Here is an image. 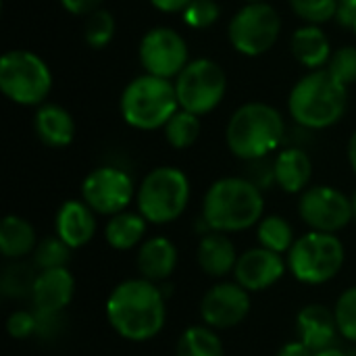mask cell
<instances>
[{"mask_svg":"<svg viewBox=\"0 0 356 356\" xmlns=\"http://www.w3.org/2000/svg\"><path fill=\"white\" fill-rule=\"evenodd\" d=\"M165 319V294L144 277L117 284L106 298V321L123 340L148 342L163 332Z\"/></svg>","mask_w":356,"mask_h":356,"instance_id":"obj_1","label":"cell"},{"mask_svg":"<svg viewBox=\"0 0 356 356\" xmlns=\"http://www.w3.org/2000/svg\"><path fill=\"white\" fill-rule=\"evenodd\" d=\"M263 211V192L248 177H221L202 198V221L219 234H238L259 225Z\"/></svg>","mask_w":356,"mask_h":356,"instance_id":"obj_2","label":"cell"},{"mask_svg":"<svg viewBox=\"0 0 356 356\" xmlns=\"http://www.w3.org/2000/svg\"><path fill=\"white\" fill-rule=\"evenodd\" d=\"M346 108L348 88L327 69L309 71L288 96V111L305 129H327L344 117Z\"/></svg>","mask_w":356,"mask_h":356,"instance_id":"obj_3","label":"cell"},{"mask_svg":"<svg viewBox=\"0 0 356 356\" xmlns=\"http://www.w3.org/2000/svg\"><path fill=\"white\" fill-rule=\"evenodd\" d=\"M286 134L282 113L267 102H246L227 121L225 142L234 156L261 161L280 148Z\"/></svg>","mask_w":356,"mask_h":356,"instance_id":"obj_4","label":"cell"},{"mask_svg":"<svg viewBox=\"0 0 356 356\" xmlns=\"http://www.w3.org/2000/svg\"><path fill=\"white\" fill-rule=\"evenodd\" d=\"M119 111L125 123L134 129H163L179 111L175 86L171 79L144 73L125 86L119 100Z\"/></svg>","mask_w":356,"mask_h":356,"instance_id":"obj_5","label":"cell"},{"mask_svg":"<svg viewBox=\"0 0 356 356\" xmlns=\"http://www.w3.org/2000/svg\"><path fill=\"white\" fill-rule=\"evenodd\" d=\"M190 179L177 167H156L136 192L138 213L154 225H165L184 215L190 202Z\"/></svg>","mask_w":356,"mask_h":356,"instance_id":"obj_6","label":"cell"},{"mask_svg":"<svg viewBox=\"0 0 356 356\" xmlns=\"http://www.w3.org/2000/svg\"><path fill=\"white\" fill-rule=\"evenodd\" d=\"M288 271L307 286H321L332 282L344 265V244L336 234L307 232L296 238L288 257Z\"/></svg>","mask_w":356,"mask_h":356,"instance_id":"obj_7","label":"cell"},{"mask_svg":"<svg viewBox=\"0 0 356 356\" xmlns=\"http://www.w3.org/2000/svg\"><path fill=\"white\" fill-rule=\"evenodd\" d=\"M0 90L15 104L42 106L52 90V71L29 50H8L0 58Z\"/></svg>","mask_w":356,"mask_h":356,"instance_id":"obj_8","label":"cell"},{"mask_svg":"<svg viewBox=\"0 0 356 356\" xmlns=\"http://www.w3.org/2000/svg\"><path fill=\"white\" fill-rule=\"evenodd\" d=\"M179 108L198 117L215 111L227 92V75L213 58H194L173 81Z\"/></svg>","mask_w":356,"mask_h":356,"instance_id":"obj_9","label":"cell"},{"mask_svg":"<svg viewBox=\"0 0 356 356\" xmlns=\"http://www.w3.org/2000/svg\"><path fill=\"white\" fill-rule=\"evenodd\" d=\"M282 33V17L269 2L244 4L229 21V42L244 56L269 52Z\"/></svg>","mask_w":356,"mask_h":356,"instance_id":"obj_10","label":"cell"},{"mask_svg":"<svg viewBox=\"0 0 356 356\" xmlns=\"http://www.w3.org/2000/svg\"><path fill=\"white\" fill-rule=\"evenodd\" d=\"M136 192L138 190L134 188L131 175L113 165L92 169L81 184V200L96 215L104 217L127 211V207L136 198Z\"/></svg>","mask_w":356,"mask_h":356,"instance_id":"obj_11","label":"cell"},{"mask_svg":"<svg viewBox=\"0 0 356 356\" xmlns=\"http://www.w3.org/2000/svg\"><path fill=\"white\" fill-rule=\"evenodd\" d=\"M138 58L144 73L175 79L190 63L188 42L171 27H152L140 40Z\"/></svg>","mask_w":356,"mask_h":356,"instance_id":"obj_12","label":"cell"},{"mask_svg":"<svg viewBox=\"0 0 356 356\" xmlns=\"http://www.w3.org/2000/svg\"><path fill=\"white\" fill-rule=\"evenodd\" d=\"M298 215L311 232L336 234L353 221V202L338 188L311 186L300 194Z\"/></svg>","mask_w":356,"mask_h":356,"instance_id":"obj_13","label":"cell"},{"mask_svg":"<svg viewBox=\"0 0 356 356\" xmlns=\"http://www.w3.org/2000/svg\"><path fill=\"white\" fill-rule=\"evenodd\" d=\"M250 313V292L238 282H221L213 286L200 300V317L213 330H229L240 325Z\"/></svg>","mask_w":356,"mask_h":356,"instance_id":"obj_14","label":"cell"},{"mask_svg":"<svg viewBox=\"0 0 356 356\" xmlns=\"http://www.w3.org/2000/svg\"><path fill=\"white\" fill-rule=\"evenodd\" d=\"M286 271H288V263L284 261L282 254L271 252L263 246H257L240 254L234 275H236V282L244 290L263 292L275 286L284 277Z\"/></svg>","mask_w":356,"mask_h":356,"instance_id":"obj_15","label":"cell"},{"mask_svg":"<svg viewBox=\"0 0 356 356\" xmlns=\"http://www.w3.org/2000/svg\"><path fill=\"white\" fill-rule=\"evenodd\" d=\"M73 294H75V280L67 267L38 271L33 292H31L35 311L63 313L71 305Z\"/></svg>","mask_w":356,"mask_h":356,"instance_id":"obj_16","label":"cell"},{"mask_svg":"<svg viewBox=\"0 0 356 356\" xmlns=\"http://www.w3.org/2000/svg\"><path fill=\"white\" fill-rule=\"evenodd\" d=\"M56 236L71 248H83L96 234V213L83 200H67L56 213Z\"/></svg>","mask_w":356,"mask_h":356,"instance_id":"obj_17","label":"cell"},{"mask_svg":"<svg viewBox=\"0 0 356 356\" xmlns=\"http://www.w3.org/2000/svg\"><path fill=\"white\" fill-rule=\"evenodd\" d=\"M296 325L300 342H305L313 353L332 348L336 336L340 334L334 311H330L323 305L305 307L296 317Z\"/></svg>","mask_w":356,"mask_h":356,"instance_id":"obj_18","label":"cell"},{"mask_svg":"<svg viewBox=\"0 0 356 356\" xmlns=\"http://www.w3.org/2000/svg\"><path fill=\"white\" fill-rule=\"evenodd\" d=\"M136 265H138L140 277L161 284V282L169 280L177 267V248L165 236L150 238V240L142 242V246L138 250Z\"/></svg>","mask_w":356,"mask_h":356,"instance_id":"obj_19","label":"cell"},{"mask_svg":"<svg viewBox=\"0 0 356 356\" xmlns=\"http://www.w3.org/2000/svg\"><path fill=\"white\" fill-rule=\"evenodd\" d=\"M33 129L42 144L50 148H65L75 138V121L60 104L44 102L33 115Z\"/></svg>","mask_w":356,"mask_h":356,"instance_id":"obj_20","label":"cell"},{"mask_svg":"<svg viewBox=\"0 0 356 356\" xmlns=\"http://www.w3.org/2000/svg\"><path fill=\"white\" fill-rule=\"evenodd\" d=\"M275 184L288 194H300L313 177V161L302 148H284L273 161Z\"/></svg>","mask_w":356,"mask_h":356,"instance_id":"obj_21","label":"cell"},{"mask_svg":"<svg viewBox=\"0 0 356 356\" xmlns=\"http://www.w3.org/2000/svg\"><path fill=\"white\" fill-rule=\"evenodd\" d=\"M290 50L294 58L311 71L325 69L334 50L330 38L319 25H302L290 38Z\"/></svg>","mask_w":356,"mask_h":356,"instance_id":"obj_22","label":"cell"},{"mask_svg":"<svg viewBox=\"0 0 356 356\" xmlns=\"http://www.w3.org/2000/svg\"><path fill=\"white\" fill-rule=\"evenodd\" d=\"M196 259H198V267L209 277H225L236 269V263L240 257H238L234 242L227 238V234L211 232L209 236L200 240Z\"/></svg>","mask_w":356,"mask_h":356,"instance_id":"obj_23","label":"cell"},{"mask_svg":"<svg viewBox=\"0 0 356 356\" xmlns=\"http://www.w3.org/2000/svg\"><path fill=\"white\" fill-rule=\"evenodd\" d=\"M38 246V236L33 225L17 215H8L0 223V252L8 261L23 259L31 254Z\"/></svg>","mask_w":356,"mask_h":356,"instance_id":"obj_24","label":"cell"},{"mask_svg":"<svg viewBox=\"0 0 356 356\" xmlns=\"http://www.w3.org/2000/svg\"><path fill=\"white\" fill-rule=\"evenodd\" d=\"M146 227L148 221L140 213L123 211L119 215H113L104 225V240L115 250H131L144 240Z\"/></svg>","mask_w":356,"mask_h":356,"instance_id":"obj_25","label":"cell"},{"mask_svg":"<svg viewBox=\"0 0 356 356\" xmlns=\"http://www.w3.org/2000/svg\"><path fill=\"white\" fill-rule=\"evenodd\" d=\"M175 356H223V344L217 330L209 325H192L179 336Z\"/></svg>","mask_w":356,"mask_h":356,"instance_id":"obj_26","label":"cell"},{"mask_svg":"<svg viewBox=\"0 0 356 356\" xmlns=\"http://www.w3.org/2000/svg\"><path fill=\"white\" fill-rule=\"evenodd\" d=\"M257 238H259V246L277 254H288L292 244L296 242L292 225L280 215L263 217L261 223L257 225Z\"/></svg>","mask_w":356,"mask_h":356,"instance_id":"obj_27","label":"cell"},{"mask_svg":"<svg viewBox=\"0 0 356 356\" xmlns=\"http://www.w3.org/2000/svg\"><path fill=\"white\" fill-rule=\"evenodd\" d=\"M167 142L175 148V150H186L190 146L196 144L198 136H200V117L194 113H188L184 108H179L163 127Z\"/></svg>","mask_w":356,"mask_h":356,"instance_id":"obj_28","label":"cell"},{"mask_svg":"<svg viewBox=\"0 0 356 356\" xmlns=\"http://www.w3.org/2000/svg\"><path fill=\"white\" fill-rule=\"evenodd\" d=\"M115 29H117V21L113 13L106 8H98L92 15H88L83 21V40L90 48L100 50L113 42Z\"/></svg>","mask_w":356,"mask_h":356,"instance_id":"obj_29","label":"cell"},{"mask_svg":"<svg viewBox=\"0 0 356 356\" xmlns=\"http://www.w3.org/2000/svg\"><path fill=\"white\" fill-rule=\"evenodd\" d=\"M35 277H38V273L33 271V267L23 265V263H13L2 273L0 290H2V294L6 298H25V296H31Z\"/></svg>","mask_w":356,"mask_h":356,"instance_id":"obj_30","label":"cell"},{"mask_svg":"<svg viewBox=\"0 0 356 356\" xmlns=\"http://www.w3.org/2000/svg\"><path fill=\"white\" fill-rule=\"evenodd\" d=\"M69 259H71V248L58 236H48L40 240L33 250V267L38 271L63 269L67 267Z\"/></svg>","mask_w":356,"mask_h":356,"instance_id":"obj_31","label":"cell"},{"mask_svg":"<svg viewBox=\"0 0 356 356\" xmlns=\"http://www.w3.org/2000/svg\"><path fill=\"white\" fill-rule=\"evenodd\" d=\"M290 8L307 25H321L338 15V0H288Z\"/></svg>","mask_w":356,"mask_h":356,"instance_id":"obj_32","label":"cell"},{"mask_svg":"<svg viewBox=\"0 0 356 356\" xmlns=\"http://www.w3.org/2000/svg\"><path fill=\"white\" fill-rule=\"evenodd\" d=\"M334 315L340 336L356 344V286L340 294L334 307Z\"/></svg>","mask_w":356,"mask_h":356,"instance_id":"obj_33","label":"cell"},{"mask_svg":"<svg viewBox=\"0 0 356 356\" xmlns=\"http://www.w3.org/2000/svg\"><path fill=\"white\" fill-rule=\"evenodd\" d=\"M221 15V6L217 0H192L188 8L181 13L184 21L192 29H209L213 23H217Z\"/></svg>","mask_w":356,"mask_h":356,"instance_id":"obj_34","label":"cell"},{"mask_svg":"<svg viewBox=\"0 0 356 356\" xmlns=\"http://www.w3.org/2000/svg\"><path fill=\"white\" fill-rule=\"evenodd\" d=\"M340 83L350 88L356 83V46H342L334 50L327 67H325Z\"/></svg>","mask_w":356,"mask_h":356,"instance_id":"obj_35","label":"cell"},{"mask_svg":"<svg viewBox=\"0 0 356 356\" xmlns=\"http://www.w3.org/2000/svg\"><path fill=\"white\" fill-rule=\"evenodd\" d=\"M6 332L15 340H27L38 334V317L35 311H15L6 319Z\"/></svg>","mask_w":356,"mask_h":356,"instance_id":"obj_36","label":"cell"},{"mask_svg":"<svg viewBox=\"0 0 356 356\" xmlns=\"http://www.w3.org/2000/svg\"><path fill=\"white\" fill-rule=\"evenodd\" d=\"M35 317H38V336L42 338H54L63 327V313L35 311Z\"/></svg>","mask_w":356,"mask_h":356,"instance_id":"obj_37","label":"cell"},{"mask_svg":"<svg viewBox=\"0 0 356 356\" xmlns=\"http://www.w3.org/2000/svg\"><path fill=\"white\" fill-rule=\"evenodd\" d=\"M60 4L67 13L77 17H88L94 10L102 8V0H60Z\"/></svg>","mask_w":356,"mask_h":356,"instance_id":"obj_38","label":"cell"},{"mask_svg":"<svg viewBox=\"0 0 356 356\" xmlns=\"http://www.w3.org/2000/svg\"><path fill=\"white\" fill-rule=\"evenodd\" d=\"M336 21L344 27H353L356 21V0H338Z\"/></svg>","mask_w":356,"mask_h":356,"instance_id":"obj_39","label":"cell"},{"mask_svg":"<svg viewBox=\"0 0 356 356\" xmlns=\"http://www.w3.org/2000/svg\"><path fill=\"white\" fill-rule=\"evenodd\" d=\"M192 0H150V4L161 13H184Z\"/></svg>","mask_w":356,"mask_h":356,"instance_id":"obj_40","label":"cell"},{"mask_svg":"<svg viewBox=\"0 0 356 356\" xmlns=\"http://www.w3.org/2000/svg\"><path fill=\"white\" fill-rule=\"evenodd\" d=\"M277 356H315V353L305 342L296 340V342H288L286 346H282Z\"/></svg>","mask_w":356,"mask_h":356,"instance_id":"obj_41","label":"cell"},{"mask_svg":"<svg viewBox=\"0 0 356 356\" xmlns=\"http://www.w3.org/2000/svg\"><path fill=\"white\" fill-rule=\"evenodd\" d=\"M348 163L356 175V131L350 136V142H348Z\"/></svg>","mask_w":356,"mask_h":356,"instance_id":"obj_42","label":"cell"},{"mask_svg":"<svg viewBox=\"0 0 356 356\" xmlns=\"http://www.w3.org/2000/svg\"><path fill=\"white\" fill-rule=\"evenodd\" d=\"M315 356H348V353H344V350H340V348L332 346V348H325V350L315 353Z\"/></svg>","mask_w":356,"mask_h":356,"instance_id":"obj_43","label":"cell"},{"mask_svg":"<svg viewBox=\"0 0 356 356\" xmlns=\"http://www.w3.org/2000/svg\"><path fill=\"white\" fill-rule=\"evenodd\" d=\"M350 202H353V219L356 221V192L350 196Z\"/></svg>","mask_w":356,"mask_h":356,"instance_id":"obj_44","label":"cell"},{"mask_svg":"<svg viewBox=\"0 0 356 356\" xmlns=\"http://www.w3.org/2000/svg\"><path fill=\"white\" fill-rule=\"evenodd\" d=\"M246 4H252V2H267V0H244Z\"/></svg>","mask_w":356,"mask_h":356,"instance_id":"obj_45","label":"cell"},{"mask_svg":"<svg viewBox=\"0 0 356 356\" xmlns=\"http://www.w3.org/2000/svg\"><path fill=\"white\" fill-rule=\"evenodd\" d=\"M353 29H355V33H356V21H355V25H353Z\"/></svg>","mask_w":356,"mask_h":356,"instance_id":"obj_46","label":"cell"}]
</instances>
